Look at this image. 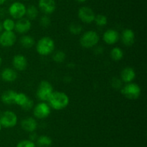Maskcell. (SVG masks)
<instances>
[{"label": "cell", "mask_w": 147, "mask_h": 147, "mask_svg": "<svg viewBox=\"0 0 147 147\" xmlns=\"http://www.w3.org/2000/svg\"><path fill=\"white\" fill-rule=\"evenodd\" d=\"M39 9L45 14H50L55 11L56 2L55 0H39Z\"/></svg>", "instance_id": "obj_11"}, {"label": "cell", "mask_w": 147, "mask_h": 147, "mask_svg": "<svg viewBox=\"0 0 147 147\" xmlns=\"http://www.w3.org/2000/svg\"><path fill=\"white\" fill-rule=\"evenodd\" d=\"M65 58L66 55L63 50H57V51H56L53 56V61L57 63H63V62L65 60Z\"/></svg>", "instance_id": "obj_25"}, {"label": "cell", "mask_w": 147, "mask_h": 147, "mask_svg": "<svg viewBox=\"0 0 147 147\" xmlns=\"http://www.w3.org/2000/svg\"><path fill=\"white\" fill-rule=\"evenodd\" d=\"M136 78V72L131 67H126L121 73V79L126 83H130Z\"/></svg>", "instance_id": "obj_17"}, {"label": "cell", "mask_w": 147, "mask_h": 147, "mask_svg": "<svg viewBox=\"0 0 147 147\" xmlns=\"http://www.w3.org/2000/svg\"><path fill=\"white\" fill-rule=\"evenodd\" d=\"M1 62H2V59H1V56H0V66H1Z\"/></svg>", "instance_id": "obj_36"}, {"label": "cell", "mask_w": 147, "mask_h": 147, "mask_svg": "<svg viewBox=\"0 0 147 147\" xmlns=\"http://www.w3.org/2000/svg\"><path fill=\"white\" fill-rule=\"evenodd\" d=\"M37 53L41 56H47L53 52L55 49L54 40L50 37H43L39 40L36 45Z\"/></svg>", "instance_id": "obj_2"}, {"label": "cell", "mask_w": 147, "mask_h": 147, "mask_svg": "<svg viewBox=\"0 0 147 147\" xmlns=\"http://www.w3.org/2000/svg\"><path fill=\"white\" fill-rule=\"evenodd\" d=\"M50 108L56 110H60L68 105L70 99L65 93L62 92H53L48 100Z\"/></svg>", "instance_id": "obj_1"}, {"label": "cell", "mask_w": 147, "mask_h": 147, "mask_svg": "<svg viewBox=\"0 0 147 147\" xmlns=\"http://www.w3.org/2000/svg\"><path fill=\"white\" fill-rule=\"evenodd\" d=\"M50 107L45 102H40L34 108V115L37 119L46 118L50 115Z\"/></svg>", "instance_id": "obj_10"}, {"label": "cell", "mask_w": 147, "mask_h": 147, "mask_svg": "<svg viewBox=\"0 0 147 147\" xmlns=\"http://www.w3.org/2000/svg\"><path fill=\"white\" fill-rule=\"evenodd\" d=\"M39 14L38 9L34 5H30L26 8V15L29 20H35Z\"/></svg>", "instance_id": "obj_21"}, {"label": "cell", "mask_w": 147, "mask_h": 147, "mask_svg": "<svg viewBox=\"0 0 147 147\" xmlns=\"http://www.w3.org/2000/svg\"><path fill=\"white\" fill-rule=\"evenodd\" d=\"M28 97L24 93H17L15 96V99H14V103L17 104V105H20V107L22 106L27 100L28 99Z\"/></svg>", "instance_id": "obj_24"}, {"label": "cell", "mask_w": 147, "mask_h": 147, "mask_svg": "<svg viewBox=\"0 0 147 147\" xmlns=\"http://www.w3.org/2000/svg\"><path fill=\"white\" fill-rule=\"evenodd\" d=\"M3 29L5 31H13L14 29V26H15V22L13 20L9 18H7L4 20L2 22Z\"/></svg>", "instance_id": "obj_26"}, {"label": "cell", "mask_w": 147, "mask_h": 147, "mask_svg": "<svg viewBox=\"0 0 147 147\" xmlns=\"http://www.w3.org/2000/svg\"><path fill=\"white\" fill-rule=\"evenodd\" d=\"M6 1H7V0H0V6L2 5V4H4V3L6 2Z\"/></svg>", "instance_id": "obj_34"}, {"label": "cell", "mask_w": 147, "mask_h": 147, "mask_svg": "<svg viewBox=\"0 0 147 147\" xmlns=\"http://www.w3.org/2000/svg\"><path fill=\"white\" fill-rule=\"evenodd\" d=\"M69 30L73 35H79L83 30V27L78 23H73L69 27Z\"/></svg>", "instance_id": "obj_28"}, {"label": "cell", "mask_w": 147, "mask_h": 147, "mask_svg": "<svg viewBox=\"0 0 147 147\" xmlns=\"http://www.w3.org/2000/svg\"><path fill=\"white\" fill-rule=\"evenodd\" d=\"M12 64L14 69L17 70L24 71L27 69V60L23 55H16L13 58Z\"/></svg>", "instance_id": "obj_13"}, {"label": "cell", "mask_w": 147, "mask_h": 147, "mask_svg": "<svg viewBox=\"0 0 147 147\" xmlns=\"http://www.w3.org/2000/svg\"><path fill=\"white\" fill-rule=\"evenodd\" d=\"M98 34L93 30L87 31L80 37V45L86 48H90L96 46L99 42Z\"/></svg>", "instance_id": "obj_3"}, {"label": "cell", "mask_w": 147, "mask_h": 147, "mask_svg": "<svg viewBox=\"0 0 147 147\" xmlns=\"http://www.w3.org/2000/svg\"><path fill=\"white\" fill-rule=\"evenodd\" d=\"M3 30H4V29H3L2 23H1V22H0V33H2V32H3Z\"/></svg>", "instance_id": "obj_33"}, {"label": "cell", "mask_w": 147, "mask_h": 147, "mask_svg": "<svg viewBox=\"0 0 147 147\" xmlns=\"http://www.w3.org/2000/svg\"><path fill=\"white\" fill-rule=\"evenodd\" d=\"M21 126L23 130H24L25 131L32 133L37 129V122L34 118L29 117V118H26L22 120L21 122Z\"/></svg>", "instance_id": "obj_15"}, {"label": "cell", "mask_w": 147, "mask_h": 147, "mask_svg": "<svg viewBox=\"0 0 147 147\" xmlns=\"http://www.w3.org/2000/svg\"><path fill=\"white\" fill-rule=\"evenodd\" d=\"M78 17L82 22L89 24L94 21L96 14L90 7H82L78 10Z\"/></svg>", "instance_id": "obj_8"}, {"label": "cell", "mask_w": 147, "mask_h": 147, "mask_svg": "<svg viewBox=\"0 0 147 147\" xmlns=\"http://www.w3.org/2000/svg\"><path fill=\"white\" fill-rule=\"evenodd\" d=\"M37 145L40 147H50L52 145V139L47 135H41L37 140Z\"/></svg>", "instance_id": "obj_22"}, {"label": "cell", "mask_w": 147, "mask_h": 147, "mask_svg": "<svg viewBox=\"0 0 147 147\" xmlns=\"http://www.w3.org/2000/svg\"><path fill=\"white\" fill-rule=\"evenodd\" d=\"M1 78L4 82H14L17 78V73L14 69H10V68H6L1 71Z\"/></svg>", "instance_id": "obj_18"}, {"label": "cell", "mask_w": 147, "mask_h": 147, "mask_svg": "<svg viewBox=\"0 0 147 147\" xmlns=\"http://www.w3.org/2000/svg\"><path fill=\"white\" fill-rule=\"evenodd\" d=\"M32 107H33V101L31 99H30V98H28L27 102H26L22 106V109L24 110L28 111V110H30L32 108Z\"/></svg>", "instance_id": "obj_31"}, {"label": "cell", "mask_w": 147, "mask_h": 147, "mask_svg": "<svg viewBox=\"0 0 147 147\" xmlns=\"http://www.w3.org/2000/svg\"><path fill=\"white\" fill-rule=\"evenodd\" d=\"M17 95V92H14V90L9 89L6 90L2 93L1 96V100L3 103L6 105H12L14 104V99H15V96Z\"/></svg>", "instance_id": "obj_19"}, {"label": "cell", "mask_w": 147, "mask_h": 147, "mask_svg": "<svg viewBox=\"0 0 147 147\" xmlns=\"http://www.w3.org/2000/svg\"><path fill=\"white\" fill-rule=\"evenodd\" d=\"M111 57L116 61L121 60L123 57V52L122 49L119 47L113 48L111 51Z\"/></svg>", "instance_id": "obj_23"}, {"label": "cell", "mask_w": 147, "mask_h": 147, "mask_svg": "<svg viewBox=\"0 0 147 147\" xmlns=\"http://www.w3.org/2000/svg\"><path fill=\"white\" fill-rule=\"evenodd\" d=\"M17 147H36L35 144L30 140H23L20 141L17 145Z\"/></svg>", "instance_id": "obj_30"}, {"label": "cell", "mask_w": 147, "mask_h": 147, "mask_svg": "<svg viewBox=\"0 0 147 147\" xmlns=\"http://www.w3.org/2000/svg\"><path fill=\"white\" fill-rule=\"evenodd\" d=\"M76 1H78V2H80V3H83V2H85V1H87V0H76Z\"/></svg>", "instance_id": "obj_35"}, {"label": "cell", "mask_w": 147, "mask_h": 147, "mask_svg": "<svg viewBox=\"0 0 147 147\" xmlns=\"http://www.w3.org/2000/svg\"><path fill=\"white\" fill-rule=\"evenodd\" d=\"M103 38L106 43L109 45H113L119 41V34L116 30L110 29L105 32Z\"/></svg>", "instance_id": "obj_14"}, {"label": "cell", "mask_w": 147, "mask_h": 147, "mask_svg": "<svg viewBox=\"0 0 147 147\" xmlns=\"http://www.w3.org/2000/svg\"><path fill=\"white\" fill-rule=\"evenodd\" d=\"M112 86H113L114 89H119L121 86V81L120 79H118V78H114L112 80Z\"/></svg>", "instance_id": "obj_32"}, {"label": "cell", "mask_w": 147, "mask_h": 147, "mask_svg": "<svg viewBox=\"0 0 147 147\" xmlns=\"http://www.w3.org/2000/svg\"><path fill=\"white\" fill-rule=\"evenodd\" d=\"M121 40L126 46H131L135 42V33L131 29H126L122 32Z\"/></svg>", "instance_id": "obj_16"}, {"label": "cell", "mask_w": 147, "mask_h": 147, "mask_svg": "<svg viewBox=\"0 0 147 147\" xmlns=\"http://www.w3.org/2000/svg\"><path fill=\"white\" fill-rule=\"evenodd\" d=\"M1 124H0V131H1Z\"/></svg>", "instance_id": "obj_37"}, {"label": "cell", "mask_w": 147, "mask_h": 147, "mask_svg": "<svg viewBox=\"0 0 147 147\" xmlns=\"http://www.w3.org/2000/svg\"><path fill=\"white\" fill-rule=\"evenodd\" d=\"M17 36L13 31H4L0 34V45L3 47H11L15 43Z\"/></svg>", "instance_id": "obj_9"}, {"label": "cell", "mask_w": 147, "mask_h": 147, "mask_svg": "<svg viewBox=\"0 0 147 147\" xmlns=\"http://www.w3.org/2000/svg\"><path fill=\"white\" fill-rule=\"evenodd\" d=\"M26 1H29V0H26Z\"/></svg>", "instance_id": "obj_38"}, {"label": "cell", "mask_w": 147, "mask_h": 147, "mask_svg": "<svg viewBox=\"0 0 147 147\" xmlns=\"http://www.w3.org/2000/svg\"><path fill=\"white\" fill-rule=\"evenodd\" d=\"M31 26L32 24L30 20L27 18L22 17L17 20V21L16 22L14 29L18 33L24 34L31 29Z\"/></svg>", "instance_id": "obj_12"}, {"label": "cell", "mask_w": 147, "mask_h": 147, "mask_svg": "<svg viewBox=\"0 0 147 147\" xmlns=\"http://www.w3.org/2000/svg\"><path fill=\"white\" fill-rule=\"evenodd\" d=\"M53 92V88L51 84L47 81H42L37 89V97L41 101L48 102Z\"/></svg>", "instance_id": "obj_5"}, {"label": "cell", "mask_w": 147, "mask_h": 147, "mask_svg": "<svg viewBox=\"0 0 147 147\" xmlns=\"http://www.w3.org/2000/svg\"><path fill=\"white\" fill-rule=\"evenodd\" d=\"M94 21L96 22V24L98 26H100V27H103L107 24L108 23V19L103 14H98L95 17Z\"/></svg>", "instance_id": "obj_27"}, {"label": "cell", "mask_w": 147, "mask_h": 147, "mask_svg": "<svg viewBox=\"0 0 147 147\" xmlns=\"http://www.w3.org/2000/svg\"><path fill=\"white\" fill-rule=\"evenodd\" d=\"M9 13L12 18L19 20L25 15L26 7L22 3L15 1L10 5L9 8Z\"/></svg>", "instance_id": "obj_7"}, {"label": "cell", "mask_w": 147, "mask_h": 147, "mask_svg": "<svg viewBox=\"0 0 147 147\" xmlns=\"http://www.w3.org/2000/svg\"><path fill=\"white\" fill-rule=\"evenodd\" d=\"M20 44L24 48H31L34 45V40L30 35H23L20 38Z\"/></svg>", "instance_id": "obj_20"}, {"label": "cell", "mask_w": 147, "mask_h": 147, "mask_svg": "<svg viewBox=\"0 0 147 147\" xmlns=\"http://www.w3.org/2000/svg\"><path fill=\"white\" fill-rule=\"evenodd\" d=\"M17 122V116L14 112L5 111L0 115V124L1 127L9 128L15 126Z\"/></svg>", "instance_id": "obj_6"}, {"label": "cell", "mask_w": 147, "mask_h": 147, "mask_svg": "<svg viewBox=\"0 0 147 147\" xmlns=\"http://www.w3.org/2000/svg\"><path fill=\"white\" fill-rule=\"evenodd\" d=\"M121 93L127 99H136L139 97L142 93V90L137 84L130 82L122 87Z\"/></svg>", "instance_id": "obj_4"}, {"label": "cell", "mask_w": 147, "mask_h": 147, "mask_svg": "<svg viewBox=\"0 0 147 147\" xmlns=\"http://www.w3.org/2000/svg\"><path fill=\"white\" fill-rule=\"evenodd\" d=\"M50 23H51V20L47 14L42 16L40 20V24L42 27L44 28H47L50 25Z\"/></svg>", "instance_id": "obj_29"}]
</instances>
